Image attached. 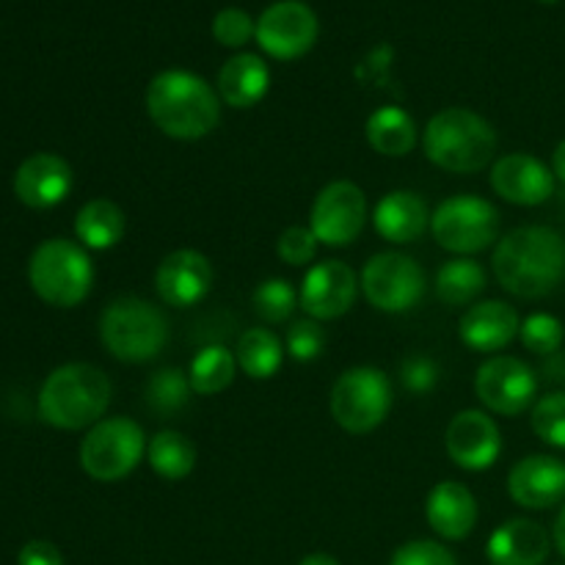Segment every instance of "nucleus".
<instances>
[{
  "mask_svg": "<svg viewBox=\"0 0 565 565\" xmlns=\"http://www.w3.org/2000/svg\"><path fill=\"white\" fill-rule=\"evenodd\" d=\"M213 263L196 248H177L160 259L154 270V290L166 307H196L213 290Z\"/></svg>",
  "mask_w": 565,
  "mask_h": 565,
  "instance_id": "2eb2a0df",
  "label": "nucleus"
},
{
  "mask_svg": "<svg viewBox=\"0 0 565 565\" xmlns=\"http://www.w3.org/2000/svg\"><path fill=\"white\" fill-rule=\"evenodd\" d=\"M254 312L268 323H285L298 307V292L287 279H265L252 296Z\"/></svg>",
  "mask_w": 565,
  "mask_h": 565,
  "instance_id": "2f4dec72",
  "label": "nucleus"
},
{
  "mask_svg": "<svg viewBox=\"0 0 565 565\" xmlns=\"http://www.w3.org/2000/svg\"><path fill=\"white\" fill-rule=\"evenodd\" d=\"M191 379L182 373L180 367H163L147 381L143 386V401L160 417H171V414L182 412L191 401Z\"/></svg>",
  "mask_w": 565,
  "mask_h": 565,
  "instance_id": "7c9ffc66",
  "label": "nucleus"
},
{
  "mask_svg": "<svg viewBox=\"0 0 565 565\" xmlns=\"http://www.w3.org/2000/svg\"><path fill=\"white\" fill-rule=\"evenodd\" d=\"M428 160L450 174H475L494 160L497 132L489 119L469 108H445L423 130Z\"/></svg>",
  "mask_w": 565,
  "mask_h": 565,
  "instance_id": "20e7f679",
  "label": "nucleus"
},
{
  "mask_svg": "<svg viewBox=\"0 0 565 565\" xmlns=\"http://www.w3.org/2000/svg\"><path fill=\"white\" fill-rule=\"evenodd\" d=\"M359 279L356 270L342 259H323V263L312 265L301 281V301L303 312L312 320H337L348 315L356 303L359 296Z\"/></svg>",
  "mask_w": 565,
  "mask_h": 565,
  "instance_id": "4468645a",
  "label": "nucleus"
},
{
  "mask_svg": "<svg viewBox=\"0 0 565 565\" xmlns=\"http://www.w3.org/2000/svg\"><path fill=\"white\" fill-rule=\"evenodd\" d=\"M28 281L44 303L72 309L86 301L94 285V265L86 248L66 237L44 241L28 263Z\"/></svg>",
  "mask_w": 565,
  "mask_h": 565,
  "instance_id": "423d86ee",
  "label": "nucleus"
},
{
  "mask_svg": "<svg viewBox=\"0 0 565 565\" xmlns=\"http://www.w3.org/2000/svg\"><path fill=\"white\" fill-rule=\"evenodd\" d=\"M147 114L163 136L199 141L221 121V97L204 77L188 70H166L147 86Z\"/></svg>",
  "mask_w": 565,
  "mask_h": 565,
  "instance_id": "f03ea898",
  "label": "nucleus"
},
{
  "mask_svg": "<svg viewBox=\"0 0 565 565\" xmlns=\"http://www.w3.org/2000/svg\"><path fill=\"white\" fill-rule=\"evenodd\" d=\"M491 268L511 296L546 298L565 279V237L552 226H519L500 237Z\"/></svg>",
  "mask_w": 565,
  "mask_h": 565,
  "instance_id": "f257e3e1",
  "label": "nucleus"
},
{
  "mask_svg": "<svg viewBox=\"0 0 565 565\" xmlns=\"http://www.w3.org/2000/svg\"><path fill=\"white\" fill-rule=\"evenodd\" d=\"M533 430L544 445L565 450V392H552L535 403Z\"/></svg>",
  "mask_w": 565,
  "mask_h": 565,
  "instance_id": "72a5a7b5",
  "label": "nucleus"
},
{
  "mask_svg": "<svg viewBox=\"0 0 565 565\" xmlns=\"http://www.w3.org/2000/svg\"><path fill=\"white\" fill-rule=\"evenodd\" d=\"M270 88V70L259 55L237 53L218 70V97L230 108H254Z\"/></svg>",
  "mask_w": 565,
  "mask_h": 565,
  "instance_id": "b1692460",
  "label": "nucleus"
},
{
  "mask_svg": "<svg viewBox=\"0 0 565 565\" xmlns=\"http://www.w3.org/2000/svg\"><path fill=\"white\" fill-rule=\"evenodd\" d=\"M541 3H550L552 6V3H557V0H541Z\"/></svg>",
  "mask_w": 565,
  "mask_h": 565,
  "instance_id": "c03bdc74",
  "label": "nucleus"
},
{
  "mask_svg": "<svg viewBox=\"0 0 565 565\" xmlns=\"http://www.w3.org/2000/svg\"><path fill=\"white\" fill-rule=\"evenodd\" d=\"M127 232L125 210L110 199H92L77 210L75 235L83 248L92 252H108L116 243H121Z\"/></svg>",
  "mask_w": 565,
  "mask_h": 565,
  "instance_id": "a878e982",
  "label": "nucleus"
},
{
  "mask_svg": "<svg viewBox=\"0 0 565 565\" xmlns=\"http://www.w3.org/2000/svg\"><path fill=\"white\" fill-rule=\"evenodd\" d=\"M552 539H555V546L557 552L565 557V505L561 508V513H557L555 519V533H552Z\"/></svg>",
  "mask_w": 565,
  "mask_h": 565,
  "instance_id": "79ce46f5",
  "label": "nucleus"
},
{
  "mask_svg": "<svg viewBox=\"0 0 565 565\" xmlns=\"http://www.w3.org/2000/svg\"><path fill=\"white\" fill-rule=\"evenodd\" d=\"M401 381L408 392L414 395H423V392H430L439 381V370L430 362L428 356H412L403 362L401 367Z\"/></svg>",
  "mask_w": 565,
  "mask_h": 565,
  "instance_id": "58836bf2",
  "label": "nucleus"
},
{
  "mask_svg": "<svg viewBox=\"0 0 565 565\" xmlns=\"http://www.w3.org/2000/svg\"><path fill=\"white\" fill-rule=\"evenodd\" d=\"M508 494L527 511H546L565 500V463L555 456H527L513 463Z\"/></svg>",
  "mask_w": 565,
  "mask_h": 565,
  "instance_id": "a211bd4d",
  "label": "nucleus"
},
{
  "mask_svg": "<svg viewBox=\"0 0 565 565\" xmlns=\"http://www.w3.org/2000/svg\"><path fill=\"white\" fill-rule=\"evenodd\" d=\"M552 174H555V180L565 182V141L557 143L555 152H552Z\"/></svg>",
  "mask_w": 565,
  "mask_h": 565,
  "instance_id": "a19ab883",
  "label": "nucleus"
},
{
  "mask_svg": "<svg viewBox=\"0 0 565 565\" xmlns=\"http://www.w3.org/2000/svg\"><path fill=\"white\" fill-rule=\"evenodd\" d=\"M326 348V331L318 320H296L287 331V353L296 362H315Z\"/></svg>",
  "mask_w": 565,
  "mask_h": 565,
  "instance_id": "f704fd0d",
  "label": "nucleus"
},
{
  "mask_svg": "<svg viewBox=\"0 0 565 565\" xmlns=\"http://www.w3.org/2000/svg\"><path fill=\"white\" fill-rule=\"evenodd\" d=\"M364 138L370 147L384 158H406L414 147H417V121L408 110L397 108V105H384V108L373 110L364 121Z\"/></svg>",
  "mask_w": 565,
  "mask_h": 565,
  "instance_id": "393cba45",
  "label": "nucleus"
},
{
  "mask_svg": "<svg viewBox=\"0 0 565 565\" xmlns=\"http://www.w3.org/2000/svg\"><path fill=\"white\" fill-rule=\"evenodd\" d=\"M257 33V22L241 9H224L213 17V36L224 47H243Z\"/></svg>",
  "mask_w": 565,
  "mask_h": 565,
  "instance_id": "e433bc0d",
  "label": "nucleus"
},
{
  "mask_svg": "<svg viewBox=\"0 0 565 565\" xmlns=\"http://www.w3.org/2000/svg\"><path fill=\"white\" fill-rule=\"evenodd\" d=\"M298 565H340V563H337V557L326 555V552H315V555H307Z\"/></svg>",
  "mask_w": 565,
  "mask_h": 565,
  "instance_id": "37998d69",
  "label": "nucleus"
},
{
  "mask_svg": "<svg viewBox=\"0 0 565 565\" xmlns=\"http://www.w3.org/2000/svg\"><path fill=\"white\" fill-rule=\"evenodd\" d=\"M475 395L489 412L500 414V417H519L535 403L539 379L522 359L494 356L478 367Z\"/></svg>",
  "mask_w": 565,
  "mask_h": 565,
  "instance_id": "f8f14e48",
  "label": "nucleus"
},
{
  "mask_svg": "<svg viewBox=\"0 0 565 565\" xmlns=\"http://www.w3.org/2000/svg\"><path fill=\"white\" fill-rule=\"evenodd\" d=\"M276 254H279L281 263L301 268V265L312 263L315 254H318V237L309 226H287L276 241Z\"/></svg>",
  "mask_w": 565,
  "mask_h": 565,
  "instance_id": "c9c22d12",
  "label": "nucleus"
},
{
  "mask_svg": "<svg viewBox=\"0 0 565 565\" xmlns=\"http://www.w3.org/2000/svg\"><path fill=\"white\" fill-rule=\"evenodd\" d=\"M114 386L94 364H61L44 379L39 392V414L58 430L94 428L108 412Z\"/></svg>",
  "mask_w": 565,
  "mask_h": 565,
  "instance_id": "7ed1b4c3",
  "label": "nucleus"
},
{
  "mask_svg": "<svg viewBox=\"0 0 565 565\" xmlns=\"http://www.w3.org/2000/svg\"><path fill=\"white\" fill-rule=\"evenodd\" d=\"M237 373V359L230 348L224 345H207L191 359L188 367V379L196 395H218V392L230 390Z\"/></svg>",
  "mask_w": 565,
  "mask_h": 565,
  "instance_id": "c756f323",
  "label": "nucleus"
},
{
  "mask_svg": "<svg viewBox=\"0 0 565 565\" xmlns=\"http://www.w3.org/2000/svg\"><path fill=\"white\" fill-rule=\"evenodd\" d=\"M99 340L119 362H152L169 342V320L147 298L119 296L99 315Z\"/></svg>",
  "mask_w": 565,
  "mask_h": 565,
  "instance_id": "39448f33",
  "label": "nucleus"
},
{
  "mask_svg": "<svg viewBox=\"0 0 565 565\" xmlns=\"http://www.w3.org/2000/svg\"><path fill=\"white\" fill-rule=\"evenodd\" d=\"M447 456L467 472H486L502 452V434L494 419L478 408L456 414L445 434Z\"/></svg>",
  "mask_w": 565,
  "mask_h": 565,
  "instance_id": "dca6fc26",
  "label": "nucleus"
},
{
  "mask_svg": "<svg viewBox=\"0 0 565 565\" xmlns=\"http://www.w3.org/2000/svg\"><path fill=\"white\" fill-rule=\"evenodd\" d=\"M318 17L301 0H279L257 20V44L276 61H296L318 42Z\"/></svg>",
  "mask_w": 565,
  "mask_h": 565,
  "instance_id": "ddd939ff",
  "label": "nucleus"
},
{
  "mask_svg": "<svg viewBox=\"0 0 565 565\" xmlns=\"http://www.w3.org/2000/svg\"><path fill=\"white\" fill-rule=\"evenodd\" d=\"M434 287L439 301H445L447 307H467V303H475V298L486 290V270L472 257L447 259L436 270Z\"/></svg>",
  "mask_w": 565,
  "mask_h": 565,
  "instance_id": "bb28decb",
  "label": "nucleus"
},
{
  "mask_svg": "<svg viewBox=\"0 0 565 565\" xmlns=\"http://www.w3.org/2000/svg\"><path fill=\"white\" fill-rule=\"evenodd\" d=\"M491 188L505 202L519 207H539L555 193V174L544 160L527 152H511L491 169Z\"/></svg>",
  "mask_w": 565,
  "mask_h": 565,
  "instance_id": "f3484780",
  "label": "nucleus"
},
{
  "mask_svg": "<svg viewBox=\"0 0 565 565\" xmlns=\"http://www.w3.org/2000/svg\"><path fill=\"white\" fill-rule=\"evenodd\" d=\"M17 565H64V555L50 541H28L20 550Z\"/></svg>",
  "mask_w": 565,
  "mask_h": 565,
  "instance_id": "ea45409f",
  "label": "nucleus"
},
{
  "mask_svg": "<svg viewBox=\"0 0 565 565\" xmlns=\"http://www.w3.org/2000/svg\"><path fill=\"white\" fill-rule=\"evenodd\" d=\"M147 461L163 480H185L196 467V447L180 430H160L147 447Z\"/></svg>",
  "mask_w": 565,
  "mask_h": 565,
  "instance_id": "cd10ccee",
  "label": "nucleus"
},
{
  "mask_svg": "<svg viewBox=\"0 0 565 565\" xmlns=\"http://www.w3.org/2000/svg\"><path fill=\"white\" fill-rule=\"evenodd\" d=\"M364 298L386 315H403L425 296V270L414 257L401 252H381L367 259L362 270Z\"/></svg>",
  "mask_w": 565,
  "mask_h": 565,
  "instance_id": "9d476101",
  "label": "nucleus"
},
{
  "mask_svg": "<svg viewBox=\"0 0 565 565\" xmlns=\"http://www.w3.org/2000/svg\"><path fill=\"white\" fill-rule=\"evenodd\" d=\"M373 224L384 241L406 246V243L419 241L425 230H430V210L417 193L392 191L375 204Z\"/></svg>",
  "mask_w": 565,
  "mask_h": 565,
  "instance_id": "5701e85b",
  "label": "nucleus"
},
{
  "mask_svg": "<svg viewBox=\"0 0 565 565\" xmlns=\"http://www.w3.org/2000/svg\"><path fill=\"white\" fill-rule=\"evenodd\" d=\"M147 436L130 417L99 419L81 441V467L97 483L125 480L147 456Z\"/></svg>",
  "mask_w": 565,
  "mask_h": 565,
  "instance_id": "0eeeda50",
  "label": "nucleus"
},
{
  "mask_svg": "<svg viewBox=\"0 0 565 565\" xmlns=\"http://www.w3.org/2000/svg\"><path fill=\"white\" fill-rule=\"evenodd\" d=\"M430 232L445 252L472 257L500 241V213L475 193L450 196L430 213Z\"/></svg>",
  "mask_w": 565,
  "mask_h": 565,
  "instance_id": "6e6552de",
  "label": "nucleus"
},
{
  "mask_svg": "<svg viewBox=\"0 0 565 565\" xmlns=\"http://www.w3.org/2000/svg\"><path fill=\"white\" fill-rule=\"evenodd\" d=\"M550 533L533 519H511L489 539L491 565H544L550 557Z\"/></svg>",
  "mask_w": 565,
  "mask_h": 565,
  "instance_id": "4be33fe9",
  "label": "nucleus"
},
{
  "mask_svg": "<svg viewBox=\"0 0 565 565\" xmlns=\"http://www.w3.org/2000/svg\"><path fill=\"white\" fill-rule=\"evenodd\" d=\"M72 182L75 177L61 154L36 152L22 160V166L17 169L14 193L25 207L50 210L70 196Z\"/></svg>",
  "mask_w": 565,
  "mask_h": 565,
  "instance_id": "6ab92c4d",
  "label": "nucleus"
},
{
  "mask_svg": "<svg viewBox=\"0 0 565 565\" xmlns=\"http://www.w3.org/2000/svg\"><path fill=\"white\" fill-rule=\"evenodd\" d=\"M390 565H458V561L436 541H408L392 555Z\"/></svg>",
  "mask_w": 565,
  "mask_h": 565,
  "instance_id": "4c0bfd02",
  "label": "nucleus"
},
{
  "mask_svg": "<svg viewBox=\"0 0 565 565\" xmlns=\"http://www.w3.org/2000/svg\"><path fill=\"white\" fill-rule=\"evenodd\" d=\"M367 224V196L356 182L337 180L320 188L309 213V230L329 248L351 246Z\"/></svg>",
  "mask_w": 565,
  "mask_h": 565,
  "instance_id": "9b49d317",
  "label": "nucleus"
},
{
  "mask_svg": "<svg viewBox=\"0 0 565 565\" xmlns=\"http://www.w3.org/2000/svg\"><path fill=\"white\" fill-rule=\"evenodd\" d=\"M425 516L430 530L445 541H463L478 524V500L458 480H445L434 486L425 502Z\"/></svg>",
  "mask_w": 565,
  "mask_h": 565,
  "instance_id": "412c9836",
  "label": "nucleus"
},
{
  "mask_svg": "<svg viewBox=\"0 0 565 565\" xmlns=\"http://www.w3.org/2000/svg\"><path fill=\"white\" fill-rule=\"evenodd\" d=\"M522 329V318L505 301H478L461 315L458 337L478 353H494L511 345Z\"/></svg>",
  "mask_w": 565,
  "mask_h": 565,
  "instance_id": "aec40b11",
  "label": "nucleus"
},
{
  "mask_svg": "<svg viewBox=\"0 0 565 565\" xmlns=\"http://www.w3.org/2000/svg\"><path fill=\"white\" fill-rule=\"evenodd\" d=\"M235 359L248 379H274L281 367V359H285V345L270 329H248L237 340Z\"/></svg>",
  "mask_w": 565,
  "mask_h": 565,
  "instance_id": "c85d7f7f",
  "label": "nucleus"
},
{
  "mask_svg": "<svg viewBox=\"0 0 565 565\" xmlns=\"http://www.w3.org/2000/svg\"><path fill=\"white\" fill-rule=\"evenodd\" d=\"M519 337H522L524 348L539 356H550V353L561 351L565 340L563 320L555 318L550 312H535L530 315L527 320H522V329H519Z\"/></svg>",
  "mask_w": 565,
  "mask_h": 565,
  "instance_id": "473e14b6",
  "label": "nucleus"
},
{
  "mask_svg": "<svg viewBox=\"0 0 565 565\" xmlns=\"http://www.w3.org/2000/svg\"><path fill=\"white\" fill-rule=\"evenodd\" d=\"M329 408L334 423L345 434H373L392 408V384L384 370L351 367L334 381Z\"/></svg>",
  "mask_w": 565,
  "mask_h": 565,
  "instance_id": "1a4fd4ad",
  "label": "nucleus"
}]
</instances>
